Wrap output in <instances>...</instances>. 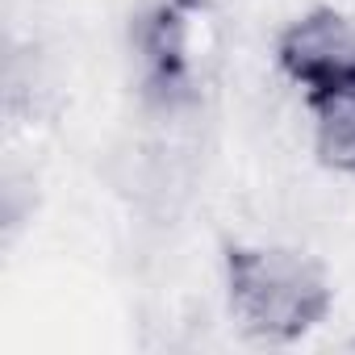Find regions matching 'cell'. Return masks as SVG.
Here are the masks:
<instances>
[{
    "label": "cell",
    "instance_id": "obj_1",
    "mask_svg": "<svg viewBox=\"0 0 355 355\" xmlns=\"http://www.w3.org/2000/svg\"><path fill=\"white\" fill-rule=\"evenodd\" d=\"M230 309L247 334L263 343H293L313 330L330 305L322 272L284 247H234L226 259Z\"/></svg>",
    "mask_w": 355,
    "mask_h": 355
},
{
    "label": "cell",
    "instance_id": "obj_3",
    "mask_svg": "<svg viewBox=\"0 0 355 355\" xmlns=\"http://www.w3.org/2000/svg\"><path fill=\"white\" fill-rule=\"evenodd\" d=\"M313 142L330 167L355 175V96H338L313 109Z\"/></svg>",
    "mask_w": 355,
    "mask_h": 355
},
{
    "label": "cell",
    "instance_id": "obj_2",
    "mask_svg": "<svg viewBox=\"0 0 355 355\" xmlns=\"http://www.w3.org/2000/svg\"><path fill=\"white\" fill-rule=\"evenodd\" d=\"M276 59L284 76L305 92L309 109L355 96V26L330 9L293 21L276 46Z\"/></svg>",
    "mask_w": 355,
    "mask_h": 355
}]
</instances>
